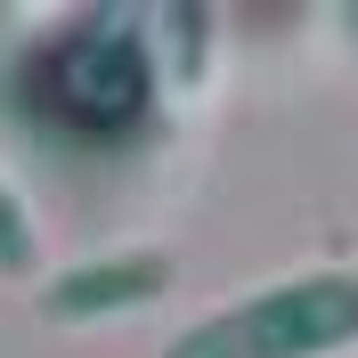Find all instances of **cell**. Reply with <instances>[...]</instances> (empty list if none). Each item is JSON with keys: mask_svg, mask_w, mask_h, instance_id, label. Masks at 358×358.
I'll return each instance as SVG.
<instances>
[{"mask_svg": "<svg viewBox=\"0 0 358 358\" xmlns=\"http://www.w3.org/2000/svg\"><path fill=\"white\" fill-rule=\"evenodd\" d=\"M358 342V268H310L203 317L163 358H334Z\"/></svg>", "mask_w": 358, "mask_h": 358, "instance_id": "obj_1", "label": "cell"}, {"mask_svg": "<svg viewBox=\"0 0 358 358\" xmlns=\"http://www.w3.org/2000/svg\"><path fill=\"white\" fill-rule=\"evenodd\" d=\"M49 98H57L82 131H114V122H131L138 98H147V57H138L131 33L82 24V33L57 49V66H49Z\"/></svg>", "mask_w": 358, "mask_h": 358, "instance_id": "obj_2", "label": "cell"}, {"mask_svg": "<svg viewBox=\"0 0 358 358\" xmlns=\"http://www.w3.org/2000/svg\"><path fill=\"white\" fill-rule=\"evenodd\" d=\"M171 285V261L163 252H122V261H82L49 285V310L57 317H98V310H138Z\"/></svg>", "mask_w": 358, "mask_h": 358, "instance_id": "obj_3", "label": "cell"}, {"mask_svg": "<svg viewBox=\"0 0 358 358\" xmlns=\"http://www.w3.org/2000/svg\"><path fill=\"white\" fill-rule=\"evenodd\" d=\"M24 220H17V196H8V187H0V268H24Z\"/></svg>", "mask_w": 358, "mask_h": 358, "instance_id": "obj_4", "label": "cell"}]
</instances>
